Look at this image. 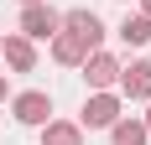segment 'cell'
Instances as JSON below:
<instances>
[{"label": "cell", "instance_id": "obj_1", "mask_svg": "<svg viewBox=\"0 0 151 145\" xmlns=\"http://www.w3.org/2000/svg\"><path fill=\"white\" fill-rule=\"evenodd\" d=\"M120 114H125V99L115 93V88H99V93H89V99H83L78 130H109V124H115Z\"/></svg>", "mask_w": 151, "mask_h": 145}, {"label": "cell", "instance_id": "obj_2", "mask_svg": "<svg viewBox=\"0 0 151 145\" xmlns=\"http://www.w3.org/2000/svg\"><path fill=\"white\" fill-rule=\"evenodd\" d=\"M21 36H26V42H52V36H58L63 31V11H52V5H47V0H37V5H21Z\"/></svg>", "mask_w": 151, "mask_h": 145}, {"label": "cell", "instance_id": "obj_3", "mask_svg": "<svg viewBox=\"0 0 151 145\" xmlns=\"http://www.w3.org/2000/svg\"><path fill=\"white\" fill-rule=\"evenodd\" d=\"M11 114H16V124H26V130H42L47 119H52V93H42V88L11 93Z\"/></svg>", "mask_w": 151, "mask_h": 145}, {"label": "cell", "instance_id": "obj_4", "mask_svg": "<svg viewBox=\"0 0 151 145\" xmlns=\"http://www.w3.org/2000/svg\"><path fill=\"white\" fill-rule=\"evenodd\" d=\"M78 68H83V78H89V93H99V88H115V83H120V68H125V62L115 57V52H104V47H94Z\"/></svg>", "mask_w": 151, "mask_h": 145}, {"label": "cell", "instance_id": "obj_5", "mask_svg": "<svg viewBox=\"0 0 151 145\" xmlns=\"http://www.w3.org/2000/svg\"><path fill=\"white\" fill-rule=\"evenodd\" d=\"M115 93H120V99H130V104H146V99H151V57H136L130 68H120Z\"/></svg>", "mask_w": 151, "mask_h": 145}, {"label": "cell", "instance_id": "obj_6", "mask_svg": "<svg viewBox=\"0 0 151 145\" xmlns=\"http://www.w3.org/2000/svg\"><path fill=\"white\" fill-rule=\"evenodd\" d=\"M63 31H73V36L89 47V52L104 42V21H99L94 11H83V5H78V11H63Z\"/></svg>", "mask_w": 151, "mask_h": 145}, {"label": "cell", "instance_id": "obj_7", "mask_svg": "<svg viewBox=\"0 0 151 145\" xmlns=\"http://www.w3.org/2000/svg\"><path fill=\"white\" fill-rule=\"evenodd\" d=\"M0 57H5L11 72H37V42H26L21 31H11V36H0Z\"/></svg>", "mask_w": 151, "mask_h": 145}, {"label": "cell", "instance_id": "obj_8", "mask_svg": "<svg viewBox=\"0 0 151 145\" xmlns=\"http://www.w3.org/2000/svg\"><path fill=\"white\" fill-rule=\"evenodd\" d=\"M83 57H89V47L78 42L73 31H58V36H52V62H58V68H78Z\"/></svg>", "mask_w": 151, "mask_h": 145}, {"label": "cell", "instance_id": "obj_9", "mask_svg": "<svg viewBox=\"0 0 151 145\" xmlns=\"http://www.w3.org/2000/svg\"><path fill=\"white\" fill-rule=\"evenodd\" d=\"M42 145H83L78 119H47L42 124Z\"/></svg>", "mask_w": 151, "mask_h": 145}, {"label": "cell", "instance_id": "obj_10", "mask_svg": "<svg viewBox=\"0 0 151 145\" xmlns=\"http://www.w3.org/2000/svg\"><path fill=\"white\" fill-rule=\"evenodd\" d=\"M109 140H115V145H146L151 135H146V124H141L136 114H120L115 124H109Z\"/></svg>", "mask_w": 151, "mask_h": 145}, {"label": "cell", "instance_id": "obj_11", "mask_svg": "<svg viewBox=\"0 0 151 145\" xmlns=\"http://www.w3.org/2000/svg\"><path fill=\"white\" fill-rule=\"evenodd\" d=\"M115 31H120V42H125V47H146V42H151V21H146L141 11H136V16H125Z\"/></svg>", "mask_w": 151, "mask_h": 145}, {"label": "cell", "instance_id": "obj_12", "mask_svg": "<svg viewBox=\"0 0 151 145\" xmlns=\"http://www.w3.org/2000/svg\"><path fill=\"white\" fill-rule=\"evenodd\" d=\"M5 99H11V78H0V104H5Z\"/></svg>", "mask_w": 151, "mask_h": 145}, {"label": "cell", "instance_id": "obj_13", "mask_svg": "<svg viewBox=\"0 0 151 145\" xmlns=\"http://www.w3.org/2000/svg\"><path fill=\"white\" fill-rule=\"evenodd\" d=\"M141 124H146V135H151V99H146V114H141Z\"/></svg>", "mask_w": 151, "mask_h": 145}, {"label": "cell", "instance_id": "obj_14", "mask_svg": "<svg viewBox=\"0 0 151 145\" xmlns=\"http://www.w3.org/2000/svg\"><path fill=\"white\" fill-rule=\"evenodd\" d=\"M141 16H146V21H151V0H141Z\"/></svg>", "mask_w": 151, "mask_h": 145}, {"label": "cell", "instance_id": "obj_15", "mask_svg": "<svg viewBox=\"0 0 151 145\" xmlns=\"http://www.w3.org/2000/svg\"><path fill=\"white\" fill-rule=\"evenodd\" d=\"M16 5H37V0H16Z\"/></svg>", "mask_w": 151, "mask_h": 145}, {"label": "cell", "instance_id": "obj_16", "mask_svg": "<svg viewBox=\"0 0 151 145\" xmlns=\"http://www.w3.org/2000/svg\"><path fill=\"white\" fill-rule=\"evenodd\" d=\"M125 5H130V0H125Z\"/></svg>", "mask_w": 151, "mask_h": 145}, {"label": "cell", "instance_id": "obj_17", "mask_svg": "<svg viewBox=\"0 0 151 145\" xmlns=\"http://www.w3.org/2000/svg\"><path fill=\"white\" fill-rule=\"evenodd\" d=\"M0 36H5V31H0Z\"/></svg>", "mask_w": 151, "mask_h": 145}]
</instances>
